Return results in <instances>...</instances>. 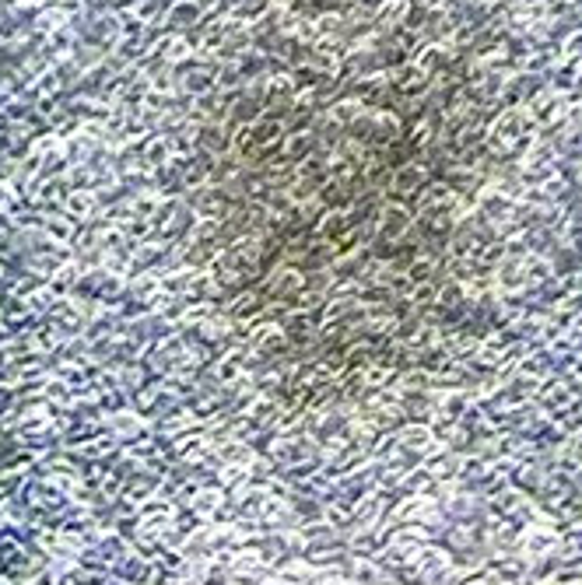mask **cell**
I'll use <instances>...</instances> for the list:
<instances>
[{"label": "cell", "instance_id": "obj_2", "mask_svg": "<svg viewBox=\"0 0 582 585\" xmlns=\"http://www.w3.org/2000/svg\"><path fill=\"white\" fill-rule=\"evenodd\" d=\"M576 547H579V554H582V532H576Z\"/></svg>", "mask_w": 582, "mask_h": 585}, {"label": "cell", "instance_id": "obj_1", "mask_svg": "<svg viewBox=\"0 0 582 585\" xmlns=\"http://www.w3.org/2000/svg\"><path fill=\"white\" fill-rule=\"evenodd\" d=\"M558 547H561V532L551 530V526H529L527 536H523V551L537 561L551 558Z\"/></svg>", "mask_w": 582, "mask_h": 585}]
</instances>
